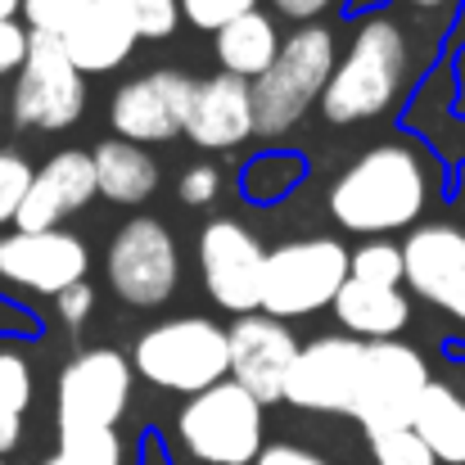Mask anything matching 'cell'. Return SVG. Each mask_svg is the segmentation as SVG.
<instances>
[{"mask_svg":"<svg viewBox=\"0 0 465 465\" xmlns=\"http://www.w3.org/2000/svg\"><path fill=\"white\" fill-rule=\"evenodd\" d=\"M430 199H434L430 154L407 141H384L339 172V181L330 185V217L352 235L389 240L393 231L416 226Z\"/></svg>","mask_w":465,"mask_h":465,"instance_id":"obj_1","label":"cell"},{"mask_svg":"<svg viewBox=\"0 0 465 465\" xmlns=\"http://www.w3.org/2000/svg\"><path fill=\"white\" fill-rule=\"evenodd\" d=\"M407 82H411V41L402 23L389 14H371L357 23L348 50L339 54L321 95V114L334 127L371 123L402 100Z\"/></svg>","mask_w":465,"mask_h":465,"instance_id":"obj_2","label":"cell"},{"mask_svg":"<svg viewBox=\"0 0 465 465\" xmlns=\"http://www.w3.org/2000/svg\"><path fill=\"white\" fill-rule=\"evenodd\" d=\"M339 64V50H334V32L308 23L299 32H290L281 41V54L276 64L253 82V132L258 136H285L294 132L308 109L325 95V82Z\"/></svg>","mask_w":465,"mask_h":465,"instance_id":"obj_3","label":"cell"},{"mask_svg":"<svg viewBox=\"0 0 465 465\" xmlns=\"http://www.w3.org/2000/svg\"><path fill=\"white\" fill-rule=\"evenodd\" d=\"M132 371L167 393H208L213 384L226 380L231 357H226V330L208 316H172L158 321L136 339Z\"/></svg>","mask_w":465,"mask_h":465,"instance_id":"obj_4","label":"cell"},{"mask_svg":"<svg viewBox=\"0 0 465 465\" xmlns=\"http://www.w3.org/2000/svg\"><path fill=\"white\" fill-rule=\"evenodd\" d=\"M343 281H348V249L334 235L290 240L281 249H267L258 312L290 325L294 316L330 308L334 294L343 290Z\"/></svg>","mask_w":465,"mask_h":465,"instance_id":"obj_5","label":"cell"},{"mask_svg":"<svg viewBox=\"0 0 465 465\" xmlns=\"http://www.w3.org/2000/svg\"><path fill=\"white\" fill-rule=\"evenodd\" d=\"M181 448L203 465H253L262 443V402L240 384L222 380L208 393H194L176 416Z\"/></svg>","mask_w":465,"mask_h":465,"instance_id":"obj_6","label":"cell"},{"mask_svg":"<svg viewBox=\"0 0 465 465\" xmlns=\"http://www.w3.org/2000/svg\"><path fill=\"white\" fill-rule=\"evenodd\" d=\"M132 357L118 348H86L77 352L54 384V425L59 439H82V434H109L127 402H132Z\"/></svg>","mask_w":465,"mask_h":465,"instance_id":"obj_7","label":"cell"},{"mask_svg":"<svg viewBox=\"0 0 465 465\" xmlns=\"http://www.w3.org/2000/svg\"><path fill=\"white\" fill-rule=\"evenodd\" d=\"M430 361L402 343V339H380L361 348L357 384H352V407L348 416L375 434V430H407L416 416L420 393L430 389Z\"/></svg>","mask_w":465,"mask_h":465,"instance_id":"obj_8","label":"cell"},{"mask_svg":"<svg viewBox=\"0 0 465 465\" xmlns=\"http://www.w3.org/2000/svg\"><path fill=\"white\" fill-rule=\"evenodd\" d=\"M86 109V77L64 54L59 36L27 32V59L14 73L9 118L23 132H64Z\"/></svg>","mask_w":465,"mask_h":465,"instance_id":"obj_9","label":"cell"},{"mask_svg":"<svg viewBox=\"0 0 465 465\" xmlns=\"http://www.w3.org/2000/svg\"><path fill=\"white\" fill-rule=\"evenodd\" d=\"M104 276L114 294L132 308H158L172 299L181 285V253L172 231L158 217H132L118 226L109 253H104Z\"/></svg>","mask_w":465,"mask_h":465,"instance_id":"obj_10","label":"cell"},{"mask_svg":"<svg viewBox=\"0 0 465 465\" xmlns=\"http://www.w3.org/2000/svg\"><path fill=\"white\" fill-rule=\"evenodd\" d=\"M262 262H267V249L244 222L213 217L199 231V276H203V285H208L217 308L235 312V316L258 312Z\"/></svg>","mask_w":465,"mask_h":465,"instance_id":"obj_11","label":"cell"},{"mask_svg":"<svg viewBox=\"0 0 465 465\" xmlns=\"http://www.w3.org/2000/svg\"><path fill=\"white\" fill-rule=\"evenodd\" d=\"M190 100H194V77L181 68H154L136 82H127L114 104H109V123L118 132V141L127 145H163L172 136L185 132L190 118Z\"/></svg>","mask_w":465,"mask_h":465,"instance_id":"obj_12","label":"cell"},{"mask_svg":"<svg viewBox=\"0 0 465 465\" xmlns=\"http://www.w3.org/2000/svg\"><path fill=\"white\" fill-rule=\"evenodd\" d=\"M91 272V249L73 231H9L0 235V281L59 299Z\"/></svg>","mask_w":465,"mask_h":465,"instance_id":"obj_13","label":"cell"},{"mask_svg":"<svg viewBox=\"0 0 465 465\" xmlns=\"http://www.w3.org/2000/svg\"><path fill=\"white\" fill-rule=\"evenodd\" d=\"M226 357H231L226 380L267 407V402H281L285 393V375L299 357V339L285 321L267 312H249V316H235V325L226 330Z\"/></svg>","mask_w":465,"mask_h":465,"instance_id":"obj_14","label":"cell"},{"mask_svg":"<svg viewBox=\"0 0 465 465\" xmlns=\"http://www.w3.org/2000/svg\"><path fill=\"white\" fill-rule=\"evenodd\" d=\"M361 339L352 334H321L312 343H299V357L285 375V402L299 411H325V416H348L352 407V384L361 366Z\"/></svg>","mask_w":465,"mask_h":465,"instance_id":"obj_15","label":"cell"},{"mask_svg":"<svg viewBox=\"0 0 465 465\" xmlns=\"http://www.w3.org/2000/svg\"><path fill=\"white\" fill-rule=\"evenodd\" d=\"M402 267L416 299L434 303L465 325V226L457 222L416 226L402 244Z\"/></svg>","mask_w":465,"mask_h":465,"instance_id":"obj_16","label":"cell"},{"mask_svg":"<svg viewBox=\"0 0 465 465\" xmlns=\"http://www.w3.org/2000/svg\"><path fill=\"white\" fill-rule=\"evenodd\" d=\"M95 194L100 190H95L91 150H59L32 172V185L23 194V208H18L14 226L18 231H59L64 217L82 213Z\"/></svg>","mask_w":465,"mask_h":465,"instance_id":"obj_17","label":"cell"},{"mask_svg":"<svg viewBox=\"0 0 465 465\" xmlns=\"http://www.w3.org/2000/svg\"><path fill=\"white\" fill-rule=\"evenodd\" d=\"M181 136H190L199 150H235L249 136H258L253 132V86L226 73L194 82L190 118Z\"/></svg>","mask_w":465,"mask_h":465,"instance_id":"obj_18","label":"cell"},{"mask_svg":"<svg viewBox=\"0 0 465 465\" xmlns=\"http://www.w3.org/2000/svg\"><path fill=\"white\" fill-rule=\"evenodd\" d=\"M334 316L339 325L361 339V343H380V339H398L411 321V299L402 290H380V285H361V281H343V290L334 294Z\"/></svg>","mask_w":465,"mask_h":465,"instance_id":"obj_19","label":"cell"},{"mask_svg":"<svg viewBox=\"0 0 465 465\" xmlns=\"http://www.w3.org/2000/svg\"><path fill=\"white\" fill-rule=\"evenodd\" d=\"M64 54L73 59V68L82 73V77H91V73H114L132 50H136V36H132V27L109 9V5H91L64 36Z\"/></svg>","mask_w":465,"mask_h":465,"instance_id":"obj_20","label":"cell"},{"mask_svg":"<svg viewBox=\"0 0 465 465\" xmlns=\"http://www.w3.org/2000/svg\"><path fill=\"white\" fill-rule=\"evenodd\" d=\"M95 163V190L109 199V203H123V208H136L145 199H154L158 190V163L154 154H145L141 145H127V141H100L91 150Z\"/></svg>","mask_w":465,"mask_h":465,"instance_id":"obj_21","label":"cell"},{"mask_svg":"<svg viewBox=\"0 0 465 465\" xmlns=\"http://www.w3.org/2000/svg\"><path fill=\"white\" fill-rule=\"evenodd\" d=\"M213 50H217V64H222V73H226V77H240V82H249V86H253V82L276 64V54H281L276 18H272V14H262V9H253V14L235 18L231 27H222Z\"/></svg>","mask_w":465,"mask_h":465,"instance_id":"obj_22","label":"cell"},{"mask_svg":"<svg viewBox=\"0 0 465 465\" xmlns=\"http://www.w3.org/2000/svg\"><path fill=\"white\" fill-rule=\"evenodd\" d=\"M411 430H416V439L434 452V461L465 465V398L452 384L430 380V389H425L420 402H416Z\"/></svg>","mask_w":465,"mask_h":465,"instance_id":"obj_23","label":"cell"},{"mask_svg":"<svg viewBox=\"0 0 465 465\" xmlns=\"http://www.w3.org/2000/svg\"><path fill=\"white\" fill-rule=\"evenodd\" d=\"M411 127L443 158H465V123L452 109V82L448 77L425 82V91H420V100L411 109Z\"/></svg>","mask_w":465,"mask_h":465,"instance_id":"obj_24","label":"cell"},{"mask_svg":"<svg viewBox=\"0 0 465 465\" xmlns=\"http://www.w3.org/2000/svg\"><path fill=\"white\" fill-rule=\"evenodd\" d=\"M348 276L361 285H380V290H402L407 267H402V244L393 240H366L361 249L348 253Z\"/></svg>","mask_w":465,"mask_h":465,"instance_id":"obj_25","label":"cell"},{"mask_svg":"<svg viewBox=\"0 0 465 465\" xmlns=\"http://www.w3.org/2000/svg\"><path fill=\"white\" fill-rule=\"evenodd\" d=\"M100 5H109L132 27L136 41H163L181 23V5L176 0H100Z\"/></svg>","mask_w":465,"mask_h":465,"instance_id":"obj_26","label":"cell"},{"mask_svg":"<svg viewBox=\"0 0 465 465\" xmlns=\"http://www.w3.org/2000/svg\"><path fill=\"white\" fill-rule=\"evenodd\" d=\"M303 176V163L294 154H258L249 167H244V194L249 199H281L299 185Z\"/></svg>","mask_w":465,"mask_h":465,"instance_id":"obj_27","label":"cell"},{"mask_svg":"<svg viewBox=\"0 0 465 465\" xmlns=\"http://www.w3.org/2000/svg\"><path fill=\"white\" fill-rule=\"evenodd\" d=\"M41 465H123V439L118 430L109 434H82V439H59V452Z\"/></svg>","mask_w":465,"mask_h":465,"instance_id":"obj_28","label":"cell"},{"mask_svg":"<svg viewBox=\"0 0 465 465\" xmlns=\"http://www.w3.org/2000/svg\"><path fill=\"white\" fill-rule=\"evenodd\" d=\"M371 439V461L375 465H439L434 452L416 439V430H375Z\"/></svg>","mask_w":465,"mask_h":465,"instance_id":"obj_29","label":"cell"},{"mask_svg":"<svg viewBox=\"0 0 465 465\" xmlns=\"http://www.w3.org/2000/svg\"><path fill=\"white\" fill-rule=\"evenodd\" d=\"M32 407V366L18 348L0 343V411L23 416Z\"/></svg>","mask_w":465,"mask_h":465,"instance_id":"obj_30","label":"cell"},{"mask_svg":"<svg viewBox=\"0 0 465 465\" xmlns=\"http://www.w3.org/2000/svg\"><path fill=\"white\" fill-rule=\"evenodd\" d=\"M95 0H23V18H27V32H41V36H64Z\"/></svg>","mask_w":465,"mask_h":465,"instance_id":"obj_31","label":"cell"},{"mask_svg":"<svg viewBox=\"0 0 465 465\" xmlns=\"http://www.w3.org/2000/svg\"><path fill=\"white\" fill-rule=\"evenodd\" d=\"M32 163L18 154V150H0V226H14L18 208H23V194L32 185Z\"/></svg>","mask_w":465,"mask_h":465,"instance_id":"obj_32","label":"cell"},{"mask_svg":"<svg viewBox=\"0 0 465 465\" xmlns=\"http://www.w3.org/2000/svg\"><path fill=\"white\" fill-rule=\"evenodd\" d=\"M176 5H181V18L194 23L199 32H222L235 18L258 9V0H176Z\"/></svg>","mask_w":465,"mask_h":465,"instance_id":"obj_33","label":"cell"},{"mask_svg":"<svg viewBox=\"0 0 465 465\" xmlns=\"http://www.w3.org/2000/svg\"><path fill=\"white\" fill-rule=\"evenodd\" d=\"M176 194H181V203H190V208H203V203H213V199L222 194V172H217L213 163H194V167L181 176Z\"/></svg>","mask_w":465,"mask_h":465,"instance_id":"obj_34","label":"cell"},{"mask_svg":"<svg viewBox=\"0 0 465 465\" xmlns=\"http://www.w3.org/2000/svg\"><path fill=\"white\" fill-rule=\"evenodd\" d=\"M27 59V27L18 18H0V77H14Z\"/></svg>","mask_w":465,"mask_h":465,"instance_id":"obj_35","label":"cell"},{"mask_svg":"<svg viewBox=\"0 0 465 465\" xmlns=\"http://www.w3.org/2000/svg\"><path fill=\"white\" fill-rule=\"evenodd\" d=\"M54 312H59V321L64 325H82L91 312H95V290L82 281V285H73V290H64L59 299H54Z\"/></svg>","mask_w":465,"mask_h":465,"instance_id":"obj_36","label":"cell"},{"mask_svg":"<svg viewBox=\"0 0 465 465\" xmlns=\"http://www.w3.org/2000/svg\"><path fill=\"white\" fill-rule=\"evenodd\" d=\"M253 465H330V461L308 452V448H299V443H267Z\"/></svg>","mask_w":465,"mask_h":465,"instance_id":"obj_37","label":"cell"},{"mask_svg":"<svg viewBox=\"0 0 465 465\" xmlns=\"http://www.w3.org/2000/svg\"><path fill=\"white\" fill-rule=\"evenodd\" d=\"M272 5H276L285 18H294V23H303V27H308V23H316L321 14H330L339 0H272Z\"/></svg>","mask_w":465,"mask_h":465,"instance_id":"obj_38","label":"cell"},{"mask_svg":"<svg viewBox=\"0 0 465 465\" xmlns=\"http://www.w3.org/2000/svg\"><path fill=\"white\" fill-rule=\"evenodd\" d=\"M18 439H23V416L0 411V457H5V452H14V448H18Z\"/></svg>","mask_w":465,"mask_h":465,"instance_id":"obj_39","label":"cell"},{"mask_svg":"<svg viewBox=\"0 0 465 465\" xmlns=\"http://www.w3.org/2000/svg\"><path fill=\"white\" fill-rule=\"evenodd\" d=\"M407 9H416V14H439V9H448L452 0H402Z\"/></svg>","mask_w":465,"mask_h":465,"instance_id":"obj_40","label":"cell"},{"mask_svg":"<svg viewBox=\"0 0 465 465\" xmlns=\"http://www.w3.org/2000/svg\"><path fill=\"white\" fill-rule=\"evenodd\" d=\"M23 9V0H0V18H14Z\"/></svg>","mask_w":465,"mask_h":465,"instance_id":"obj_41","label":"cell"},{"mask_svg":"<svg viewBox=\"0 0 465 465\" xmlns=\"http://www.w3.org/2000/svg\"><path fill=\"white\" fill-rule=\"evenodd\" d=\"M461 77H465V54H461Z\"/></svg>","mask_w":465,"mask_h":465,"instance_id":"obj_42","label":"cell"},{"mask_svg":"<svg viewBox=\"0 0 465 465\" xmlns=\"http://www.w3.org/2000/svg\"><path fill=\"white\" fill-rule=\"evenodd\" d=\"M0 109H5V100H0Z\"/></svg>","mask_w":465,"mask_h":465,"instance_id":"obj_43","label":"cell"},{"mask_svg":"<svg viewBox=\"0 0 465 465\" xmlns=\"http://www.w3.org/2000/svg\"><path fill=\"white\" fill-rule=\"evenodd\" d=\"M461 23H465V18H461Z\"/></svg>","mask_w":465,"mask_h":465,"instance_id":"obj_44","label":"cell"},{"mask_svg":"<svg viewBox=\"0 0 465 465\" xmlns=\"http://www.w3.org/2000/svg\"><path fill=\"white\" fill-rule=\"evenodd\" d=\"M0 465H5V461H0Z\"/></svg>","mask_w":465,"mask_h":465,"instance_id":"obj_45","label":"cell"}]
</instances>
